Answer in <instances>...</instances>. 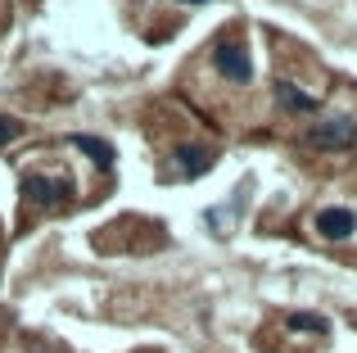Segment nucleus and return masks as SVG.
<instances>
[{"mask_svg":"<svg viewBox=\"0 0 357 353\" xmlns=\"http://www.w3.org/2000/svg\"><path fill=\"white\" fill-rule=\"evenodd\" d=\"M23 200L36 204V209H54V204H68L73 200V186L63 176H45V172H32L23 181Z\"/></svg>","mask_w":357,"mask_h":353,"instance_id":"obj_1","label":"nucleus"},{"mask_svg":"<svg viewBox=\"0 0 357 353\" xmlns=\"http://www.w3.org/2000/svg\"><path fill=\"white\" fill-rule=\"evenodd\" d=\"M307 141L317 145V150H349V145L357 141V123L353 118H321V123L307 132Z\"/></svg>","mask_w":357,"mask_h":353,"instance_id":"obj_2","label":"nucleus"},{"mask_svg":"<svg viewBox=\"0 0 357 353\" xmlns=\"http://www.w3.org/2000/svg\"><path fill=\"white\" fill-rule=\"evenodd\" d=\"M213 63H218V73H222L227 82H249V77H253L249 50H244L240 41H231V36H227V41H218V45H213Z\"/></svg>","mask_w":357,"mask_h":353,"instance_id":"obj_3","label":"nucleus"},{"mask_svg":"<svg viewBox=\"0 0 357 353\" xmlns=\"http://www.w3.org/2000/svg\"><path fill=\"white\" fill-rule=\"evenodd\" d=\"M208 168H213V150L208 145H176L172 150V172L185 176V181L199 176V172H208Z\"/></svg>","mask_w":357,"mask_h":353,"instance_id":"obj_4","label":"nucleus"},{"mask_svg":"<svg viewBox=\"0 0 357 353\" xmlns=\"http://www.w3.org/2000/svg\"><path fill=\"white\" fill-rule=\"evenodd\" d=\"M353 209H321L317 213V231H321L326 240H344V236H353Z\"/></svg>","mask_w":357,"mask_h":353,"instance_id":"obj_5","label":"nucleus"},{"mask_svg":"<svg viewBox=\"0 0 357 353\" xmlns=\"http://www.w3.org/2000/svg\"><path fill=\"white\" fill-rule=\"evenodd\" d=\"M276 100L285 109H294V114H312V109H317V100L307 96V91H298L294 82H276Z\"/></svg>","mask_w":357,"mask_h":353,"instance_id":"obj_6","label":"nucleus"},{"mask_svg":"<svg viewBox=\"0 0 357 353\" xmlns=\"http://www.w3.org/2000/svg\"><path fill=\"white\" fill-rule=\"evenodd\" d=\"M73 145H77L82 154H91L96 163H105V168L114 163V145H109V141H100V136H86V132H77V136H73Z\"/></svg>","mask_w":357,"mask_h":353,"instance_id":"obj_7","label":"nucleus"},{"mask_svg":"<svg viewBox=\"0 0 357 353\" xmlns=\"http://www.w3.org/2000/svg\"><path fill=\"white\" fill-rule=\"evenodd\" d=\"M289 331H326L321 313H289Z\"/></svg>","mask_w":357,"mask_h":353,"instance_id":"obj_8","label":"nucleus"},{"mask_svg":"<svg viewBox=\"0 0 357 353\" xmlns=\"http://www.w3.org/2000/svg\"><path fill=\"white\" fill-rule=\"evenodd\" d=\"M14 136H23V123H18V118H9V114H0V150H5Z\"/></svg>","mask_w":357,"mask_h":353,"instance_id":"obj_9","label":"nucleus"},{"mask_svg":"<svg viewBox=\"0 0 357 353\" xmlns=\"http://www.w3.org/2000/svg\"><path fill=\"white\" fill-rule=\"evenodd\" d=\"M181 5H208V0H181Z\"/></svg>","mask_w":357,"mask_h":353,"instance_id":"obj_10","label":"nucleus"},{"mask_svg":"<svg viewBox=\"0 0 357 353\" xmlns=\"http://www.w3.org/2000/svg\"><path fill=\"white\" fill-rule=\"evenodd\" d=\"M32 353H41V349H32Z\"/></svg>","mask_w":357,"mask_h":353,"instance_id":"obj_11","label":"nucleus"}]
</instances>
